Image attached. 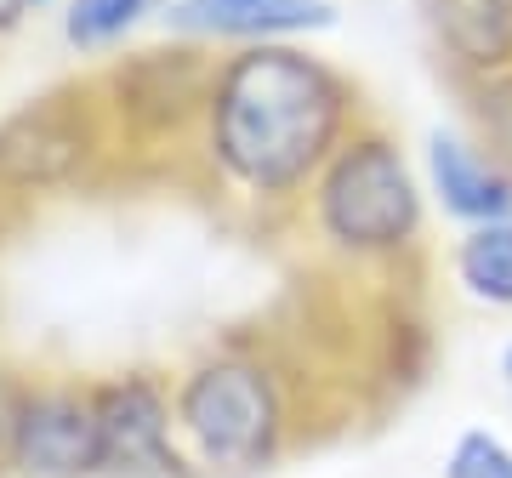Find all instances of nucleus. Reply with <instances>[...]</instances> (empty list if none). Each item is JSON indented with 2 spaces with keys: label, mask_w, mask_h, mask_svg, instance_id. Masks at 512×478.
<instances>
[{
  "label": "nucleus",
  "mask_w": 512,
  "mask_h": 478,
  "mask_svg": "<svg viewBox=\"0 0 512 478\" xmlns=\"http://www.w3.org/2000/svg\"><path fill=\"white\" fill-rule=\"evenodd\" d=\"M177 433L194 478H262L353 416L308 336L251 325L222 331L171 370Z\"/></svg>",
  "instance_id": "2"
},
{
  "label": "nucleus",
  "mask_w": 512,
  "mask_h": 478,
  "mask_svg": "<svg viewBox=\"0 0 512 478\" xmlns=\"http://www.w3.org/2000/svg\"><path fill=\"white\" fill-rule=\"evenodd\" d=\"M35 12H40L35 0H0V46L12 35H23V23L35 18Z\"/></svg>",
  "instance_id": "16"
},
{
  "label": "nucleus",
  "mask_w": 512,
  "mask_h": 478,
  "mask_svg": "<svg viewBox=\"0 0 512 478\" xmlns=\"http://www.w3.org/2000/svg\"><path fill=\"white\" fill-rule=\"evenodd\" d=\"M211 69H217V57L177 35L137 40L126 52L92 63V86H97V103H103V120L114 131L126 188H143V183L188 188Z\"/></svg>",
  "instance_id": "5"
},
{
  "label": "nucleus",
  "mask_w": 512,
  "mask_h": 478,
  "mask_svg": "<svg viewBox=\"0 0 512 478\" xmlns=\"http://www.w3.org/2000/svg\"><path fill=\"white\" fill-rule=\"evenodd\" d=\"M444 478H512V439L495 427H461L444 450Z\"/></svg>",
  "instance_id": "14"
},
{
  "label": "nucleus",
  "mask_w": 512,
  "mask_h": 478,
  "mask_svg": "<svg viewBox=\"0 0 512 478\" xmlns=\"http://www.w3.org/2000/svg\"><path fill=\"white\" fill-rule=\"evenodd\" d=\"M103 478H194L177 433V387L165 365H120L92 376Z\"/></svg>",
  "instance_id": "6"
},
{
  "label": "nucleus",
  "mask_w": 512,
  "mask_h": 478,
  "mask_svg": "<svg viewBox=\"0 0 512 478\" xmlns=\"http://www.w3.org/2000/svg\"><path fill=\"white\" fill-rule=\"evenodd\" d=\"M501 387H507V393H512V342H507V348H501Z\"/></svg>",
  "instance_id": "17"
},
{
  "label": "nucleus",
  "mask_w": 512,
  "mask_h": 478,
  "mask_svg": "<svg viewBox=\"0 0 512 478\" xmlns=\"http://www.w3.org/2000/svg\"><path fill=\"white\" fill-rule=\"evenodd\" d=\"M35 6H40V12H46V6H57V0H35Z\"/></svg>",
  "instance_id": "19"
},
{
  "label": "nucleus",
  "mask_w": 512,
  "mask_h": 478,
  "mask_svg": "<svg viewBox=\"0 0 512 478\" xmlns=\"http://www.w3.org/2000/svg\"><path fill=\"white\" fill-rule=\"evenodd\" d=\"M444 86H473L512 69V18L490 0H416Z\"/></svg>",
  "instance_id": "10"
},
{
  "label": "nucleus",
  "mask_w": 512,
  "mask_h": 478,
  "mask_svg": "<svg viewBox=\"0 0 512 478\" xmlns=\"http://www.w3.org/2000/svg\"><path fill=\"white\" fill-rule=\"evenodd\" d=\"M342 23L336 0H171L160 35L194 40L211 57L251 46H319Z\"/></svg>",
  "instance_id": "8"
},
{
  "label": "nucleus",
  "mask_w": 512,
  "mask_h": 478,
  "mask_svg": "<svg viewBox=\"0 0 512 478\" xmlns=\"http://www.w3.org/2000/svg\"><path fill=\"white\" fill-rule=\"evenodd\" d=\"M23 387H29V365L0 359V478H6V450H12V427H18Z\"/></svg>",
  "instance_id": "15"
},
{
  "label": "nucleus",
  "mask_w": 512,
  "mask_h": 478,
  "mask_svg": "<svg viewBox=\"0 0 512 478\" xmlns=\"http://www.w3.org/2000/svg\"><path fill=\"white\" fill-rule=\"evenodd\" d=\"M433 228L439 217L421 188L416 148L370 114L313 177L291 239L319 279L353 291H421L439 262Z\"/></svg>",
  "instance_id": "3"
},
{
  "label": "nucleus",
  "mask_w": 512,
  "mask_h": 478,
  "mask_svg": "<svg viewBox=\"0 0 512 478\" xmlns=\"http://www.w3.org/2000/svg\"><path fill=\"white\" fill-rule=\"evenodd\" d=\"M416 166H421L427 205L450 234L512 217V160H501L490 143H478L461 120L433 126L421 137Z\"/></svg>",
  "instance_id": "9"
},
{
  "label": "nucleus",
  "mask_w": 512,
  "mask_h": 478,
  "mask_svg": "<svg viewBox=\"0 0 512 478\" xmlns=\"http://www.w3.org/2000/svg\"><path fill=\"white\" fill-rule=\"evenodd\" d=\"M6 478H103L92 376L29 370L12 450H6Z\"/></svg>",
  "instance_id": "7"
},
{
  "label": "nucleus",
  "mask_w": 512,
  "mask_h": 478,
  "mask_svg": "<svg viewBox=\"0 0 512 478\" xmlns=\"http://www.w3.org/2000/svg\"><path fill=\"white\" fill-rule=\"evenodd\" d=\"M126 188L92 69L57 74L0 114V234L69 200Z\"/></svg>",
  "instance_id": "4"
},
{
  "label": "nucleus",
  "mask_w": 512,
  "mask_h": 478,
  "mask_svg": "<svg viewBox=\"0 0 512 478\" xmlns=\"http://www.w3.org/2000/svg\"><path fill=\"white\" fill-rule=\"evenodd\" d=\"M370 114L365 86L319 46L222 52L205 92L188 194H200L239 234L291 239L313 177Z\"/></svg>",
  "instance_id": "1"
},
{
  "label": "nucleus",
  "mask_w": 512,
  "mask_h": 478,
  "mask_svg": "<svg viewBox=\"0 0 512 478\" xmlns=\"http://www.w3.org/2000/svg\"><path fill=\"white\" fill-rule=\"evenodd\" d=\"M456 109L461 126L473 131L478 143H490L501 160H512V69L473 80V86H456Z\"/></svg>",
  "instance_id": "13"
},
{
  "label": "nucleus",
  "mask_w": 512,
  "mask_h": 478,
  "mask_svg": "<svg viewBox=\"0 0 512 478\" xmlns=\"http://www.w3.org/2000/svg\"><path fill=\"white\" fill-rule=\"evenodd\" d=\"M490 6H495V12H507V18H512V0H490Z\"/></svg>",
  "instance_id": "18"
},
{
  "label": "nucleus",
  "mask_w": 512,
  "mask_h": 478,
  "mask_svg": "<svg viewBox=\"0 0 512 478\" xmlns=\"http://www.w3.org/2000/svg\"><path fill=\"white\" fill-rule=\"evenodd\" d=\"M171 0H57V40L86 63L126 52L165 18Z\"/></svg>",
  "instance_id": "12"
},
{
  "label": "nucleus",
  "mask_w": 512,
  "mask_h": 478,
  "mask_svg": "<svg viewBox=\"0 0 512 478\" xmlns=\"http://www.w3.org/2000/svg\"><path fill=\"white\" fill-rule=\"evenodd\" d=\"M439 268L461 302H473L478 313H495V319H512V217L450 234Z\"/></svg>",
  "instance_id": "11"
}]
</instances>
